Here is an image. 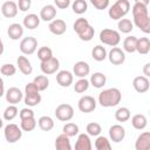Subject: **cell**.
Listing matches in <instances>:
<instances>
[{
  "label": "cell",
  "mask_w": 150,
  "mask_h": 150,
  "mask_svg": "<svg viewBox=\"0 0 150 150\" xmlns=\"http://www.w3.org/2000/svg\"><path fill=\"white\" fill-rule=\"evenodd\" d=\"M132 23L137 28H139L145 34L150 33V16L148 13V1H135L132 6Z\"/></svg>",
  "instance_id": "cell-1"
},
{
  "label": "cell",
  "mask_w": 150,
  "mask_h": 150,
  "mask_svg": "<svg viewBox=\"0 0 150 150\" xmlns=\"http://www.w3.org/2000/svg\"><path fill=\"white\" fill-rule=\"evenodd\" d=\"M122 100V94L118 88H108L98 94V103L104 108L117 105Z\"/></svg>",
  "instance_id": "cell-2"
},
{
  "label": "cell",
  "mask_w": 150,
  "mask_h": 150,
  "mask_svg": "<svg viewBox=\"0 0 150 150\" xmlns=\"http://www.w3.org/2000/svg\"><path fill=\"white\" fill-rule=\"evenodd\" d=\"M130 9V2L128 0H117L112 4L108 11V15L112 20H121L123 19Z\"/></svg>",
  "instance_id": "cell-3"
},
{
  "label": "cell",
  "mask_w": 150,
  "mask_h": 150,
  "mask_svg": "<svg viewBox=\"0 0 150 150\" xmlns=\"http://www.w3.org/2000/svg\"><path fill=\"white\" fill-rule=\"evenodd\" d=\"M100 41L103 45H107L110 47H116L121 42V35L115 29L104 28L100 32Z\"/></svg>",
  "instance_id": "cell-4"
},
{
  "label": "cell",
  "mask_w": 150,
  "mask_h": 150,
  "mask_svg": "<svg viewBox=\"0 0 150 150\" xmlns=\"http://www.w3.org/2000/svg\"><path fill=\"white\" fill-rule=\"evenodd\" d=\"M4 136L8 143H15L22 137V130L18 124L9 123L4 129Z\"/></svg>",
  "instance_id": "cell-5"
},
{
  "label": "cell",
  "mask_w": 150,
  "mask_h": 150,
  "mask_svg": "<svg viewBox=\"0 0 150 150\" xmlns=\"http://www.w3.org/2000/svg\"><path fill=\"white\" fill-rule=\"evenodd\" d=\"M55 116L61 122H69L74 117V108L68 103H61L55 109Z\"/></svg>",
  "instance_id": "cell-6"
},
{
  "label": "cell",
  "mask_w": 150,
  "mask_h": 150,
  "mask_svg": "<svg viewBox=\"0 0 150 150\" xmlns=\"http://www.w3.org/2000/svg\"><path fill=\"white\" fill-rule=\"evenodd\" d=\"M19 48L23 55H32L38 49V40L34 36H26L20 41Z\"/></svg>",
  "instance_id": "cell-7"
},
{
  "label": "cell",
  "mask_w": 150,
  "mask_h": 150,
  "mask_svg": "<svg viewBox=\"0 0 150 150\" xmlns=\"http://www.w3.org/2000/svg\"><path fill=\"white\" fill-rule=\"evenodd\" d=\"M96 100L90 96V95H83L79 102H77V108L81 112H84V114H88V112H91L96 109Z\"/></svg>",
  "instance_id": "cell-8"
},
{
  "label": "cell",
  "mask_w": 150,
  "mask_h": 150,
  "mask_svg": "<svg viewBox=\"0 0 150 150\" xmlns=\"http://www.w3.org/2000/svg\"><path fill=\"white\" fill-rule=\"evenodd\" d=\"M40 68H41V71L43 73V75H52V74H55L59 68H60V61L53 56L52 59H49L48 61H45V62H41L40 64Z\"/></svg>",
  "instance_id": "cell-9"
},
{
  "label": "cell",
  "mask_w": 150,
  "mask_h": 150,
  "mask_svg": "<svg viewBox=\"0 0 150 150\" xmlns=\"http://www.w3.org/2000/svg\"><path fill=\"white\" fill-rule=\"evenodd\" d=\"M107 57L109 59L110 63H112L114 66H121L125 61V54L118 47H112L107 54Z\"/></svg>",
  "instance_id": "cell-10"
},
{
  "label": "cell",
  "mask_w": 150,
  "mask_h": 150,
  "mask_svg": "<svg viewBox=\"0 0 150 150\" xmlns=\"http://www.w3.org/2000/svg\"><path fill=\"white\" fill-rule=\"evenodd\" d=\"M5 97H6V101L9 104L15 105L16 103H19L23 98V94H22V91L18 87H11V88H8L6 90Z\"/></svg>",
  "instance_id": "cell-11"
},
{
  "label": "cell",
  "mask_w": 150,
  "mask_h": 150,
  "mask_svg": "<svg viewBox=\"0 0 150 150\" xmlns=\"http://www.w3.org/2000/svg\"><path fill=\"white\" fill-rule=\"evenodd\" d=\"M125 137V129L121 124H114L109 128V138L114 143H120Z\"/></svg>",
  "instance_id": "cell-12"
},
{
  "label": "cell",
  "mask_w": 150,
  "mask_h": 150,
  "mask_svg": "<svg viewBox=\"0 0 150 150\" xmlns=\"http://www.w3.org/2000/svg\"><path fill=\"white\" fill-rule=\"evenodd\" d=\"M132 87L134 89L139 93V94H143V93H146L150 88V81L148 77L143 76V75H139V76H136L132 81Z\"/></svg>",
  "instance_id": "cell-13"
},
{
  "label": "cell",
  "mask_w": 150,
  "mask_h": 150,
  "mask_svg": "<svg viewBox=\"0 0 150 150\" xmlns=\"http://www.w3.org/2000/svg\"><path fill=\"white\" fill-rule=\"evenodd\" d=\"M90 73V66L86 61H77L73 66V75L79 79H86L87 75Z\"/></svg>",
  "instance_id": "cell-14"
},
{
  "label": "cell",
  "mask_w": 150,
  "mask_h": 150,
  "mask_svg": "<svg viewBox=\"0 0 150 150\" xmlns=\"http://www.w3.org/2000/svg\"><path fill=\"white\" fill-rule=\"evenodd\" d=\"M74 81V75L71 71L69 70H60L56 74V82L63 87V88H68L69 86L73 84Z\"/></svg>",
  "instance_id": "cell-15"
},
{
  "label": "cell",
  "mask_w": 150,
  "mask_h": 150,
  "mask_svg": "<svg viewBox=\"0 0 150 150\" xmlns=\"http://www.w3.org/2000/svg\"><path fill=\"white\" fill-rule=\"evenodd\" d=\"M48 29L54 35H62L67 30V25L62 19H54L53 21L49 22Z\"/></svg>",
  "instance_id": "cell-16"
},
{
  "label": "cell",
  "mask_w": 150,
  "mask_h": 150,
  "mask_svg": "<svg viewBox=\"0 0 150 150\" xmlns=\"http://www.w3.org/2000/svg\"><path fill=\"white\" fill-rule=\"evenodd\" d=\"M74 150H93L90 136H88L87 134H80L75 142Z\"/></svg>",
  "instance_id": "cell-17"
},
{
  "label": "cell",
  "mask_w": 150,
  "mask_h": 150,
  "mask_svg": "<svg viewBox=\"0 0 150 150\" xmlns=\"http://www.w3.org/2000/svg\"><path fill=\"white\" fill-rule=\"evenodd\" d=\"M1 13L5 18L12 19L18 14V5L14 1H5L1 6Z\"/></svg>",
  "instance_id": "cell-18"
},
{
  "label": "cell",
  "mask_w": 150,
  "mask_h": 150,
  "mask_svg": "<svg viewBox=\"0 0 150 150\" xmlns=\"http://www.w3.org/2000/svg\"><path fill=\"white\" fill-rule=\"evenodd\" d=\"M56 16V8L54 5H46L41 8L40 11V20L46 21V22H50L54 20V18Z\"/></svg>",
  "instance_id": "cell-19"
},
{
  "label": "cell",
  "mask_w": 150,
  "mask_h": 150,
  "mask_svg": "<svg viewBox=\"0 0 150 150\" xmlns=\"http://www.w3.org/2000/svg\"><path fill=\"white\" fill-rule=\"evenodd\" d=\"M136 150H150V132L144 131L136 138L135 142Z\"/></svg>",
  "instance_id": "cell-20"
},
{
  "label": "cell",
  "mask_w": 150,
  "mask_h": 150,
  "mask_svg": "<svg viewBox=\"0 0 150 150\" xmlns=\"http://www.w3.org/2000/svg\"><path fill=\"white\" fill-rule=\"evenodd\" d=\"M16 66L19 68V70L23 74V75H30L33 71V66L30 63V61L25 56V55H20L16 59Z\"/></svg>",
  "instance_id": "cell-21"
},
{
  "label": "cell",
  "mask_w": 150,
  "mask_h": 150,
  "mask_svg": "<svg viewBox=\"0 0 150 150\" xmlns=\"http://www.w3.org/2000/svg\"><path fill=\"white\" fill-rule=\"evenodd\" d=\"M7 34H8V38L12 39V40H19L22 38L23 35V26L20 25V23H11L7 28Z\"/></svg>",
  "instance_id": "cell-22"
},
{
  "label": "cell",
  "mask_w": 150,
  "mask_h": 150,
  "mask_svg": "<svg viewBox=\"0 0 150 150\" xmlns=\"http://www.w3.org/2000/svg\"><path fill=\"white\" fill-rule=\"evenodd\" d=\"M89 83L94 87V88H103L104 84L107 83V76L103 74V73H100V71H96L94 74L90 75V79H89Z\"/></svg>",
  "instance_id": "cell-23"
},
{
  "label": "cell",
  "mask_w": 150,
  "mask_h": 150,
  "mask_svg": "<svg viewBox=\"0 0 150 150\" xmlns=\"http://www.w3.org/2000/svg\"><path fill=\"white\" fill-rule=\"evenodd\" d=\"M54 146H55V150H73L69 137H67V136L63 135V134L59 135V136L55 138Z\"/></svg>",
  "instance_id": "cell-24"
},
{
  "label": "cell",
  "mask_w": 150,
  "mask_h": 150,
  "mask_svg": "<svg viewBox=\"0 0 150 150\" xmlns=\"http://www.w3.org/2000/svg\"><path fill=\"white\" fill-rule=\"evenodd\" d=\"M22 25L25 28L27 29H35L39 27L40 25V18L34 14V13H30V14H27L25 18H23V21H22Z\"/></svg>",
  "instance_id": "cell-25"
},
{
  "label": "cell",
  "mask_w": 150,
  "mask_h": 150,
  "mask_svg": "<svg viewBox=\"0 0 150 150\" xmlns=\"http://www.w3.org/2000/svg\"><path fill=\"white\" fill-rule=\"evenodd\" d=\"M136 52L142 54V55H146L150 52V40H149V38H139V39H137Z\"/></svg>",
  "instance_id": "cell-26"
},
{
  "label": "cell",
  "mask_w": 150,
  "mask_h": 150,
  "mask_svg": "<svg viewBox=\"0 0 150 150\" xmlns=\"http://www.w3.org/2000/svg\"><path fill=\"white\" fill-rule=\"evenodd\" d=\"M148 124V120L143 114H136L131 117V125L136 130H143Z\"/></svg>",
  "instance_id": "cell-27"
},
{
  "label": "cell",
  "mask_w": 150,
  "mask_h": 150,
  "mask_svg": "<svg viewBox=\"0 0 150 150\" xmlns=\"http://www.w3.org/2000/svg\"><path fill=\"white\" fill-rule=\"evenodd\" d=\"M91 57L97 62L104 61L107 59V49H105V47H103L101 45L95 46L93 48V50H91Z\"/></svg>",
  "instance_id": "cell-28"
},
{
  "label": "cell",
  "mask_w": 150,
  "mask_h": 150,
  "mask_svg": "<svg viewBox=\"0 0 150 150\" xmlns=\"http://www.w3.org/2000/svg\"><path fill=\"white\" fill-rule=\"evenodd\" d=\"M136 42L137 38L134 35H129L123 40V52L127 53H135L136 52Z\"/></svg>",
  "instance_id": "cell-29"
},
{
  "label": "cell",
  "mask_w": 150,
  "mask_h": 150,
  "mask_svg": "<svg viewBox=\"0 0 150 150\" xmlns=\"http://www.w3.org/2000/svg\"><path fill=\"white\" fill-rule=\"evenodd\" d=\"M38 125L42 131H50L54 128V121L50 116H41L38 120Z\"/></svg>",
  "instance_id": "cell-30"
},
{
  "label": "cell",
  "mask_w": 150,
  "mask_h": 150,
  "mask_svg": "<svg viewBox=\"0 0 150 150\" xmlns=\"http://www.w3.org/2000/svg\"><path fill=\"white\" fill-rule=\"evenodd\" d=\"M117 28H118V33L121 32V33L128 34V33H130V32L134 29V23H132V21H131L130 19L123 18V19L118 20V22H117Z\"/></svg>",
  "instance_id": "cell-31"
},
{
  "label": "cell",
  "mask_w": 150,
  "mask_h": 150,
  "mask_svg": "<svg viewBox=\"0 0 150 150\" xmlns=\"http://www.w3.org/2000/svg\"><path fill=\"white\" fill-rule=\"evenodd\" d=\"M32 82L34 83V86L38 88L39 91L46 90L48 88V86H49V80H48V77L46 75H38V76L34 77V80Z\"/></svg>",
  "instance_id": "cell-32"
},
{
  "label": "cell",
  "mask_w": 150,
  "mask_h": 150,
  "mask_svg": "<svg viewBox=\"0 0 150 150\" xmlns=\"http://www.w3.org/2000/svg\"><path fill=\"white\" fill-rule=\"evenodd\" d=\"M62 134L63 135H66L67 137H74V136H77L79 135V125L76 124V123H73V122H68V123H66L64 125H63V128H62Z\"/></svg>",
  "instance_id": "cell-33"
},
{
  "label": "cell",
  "mask_w": 150,
  "mask_h": 150,
  "mask_svg": "<svg viewBox=\"0 0 150 150\" xmlns=\"http://www.w3.org/2000/svg\"><path fill=\"white\" fill-rule=\"evenodd\" d=\"M131 117V112L127 107H120L115 111V118L117 122H127Z\"/></svg>",
  "instance_id": "cell-34"
},
{
  "label": "cell",
  "mask_w": 150,
  "mask_h": 150,
  "mask_svg": "<svg viewBox=\"0 0 150 150\" xmlns=\"http://www.w3.org/2000/svg\"><path fill=\"white\" fill-rule=\"evenodd\" d=\"M95 148H96V150H112L110 141L104 136H97L96 137Z\"/></svg>",
  "instance_id": "cell-35"
},
{
  "label": "cell",
  "mask_w": 150,
  "mask_h": 150,
  "mask_svg": "<svg viewBox=\"0 0 150 150\" xmlns=\"http://www.w3.org/2000/svg\"><path fill=\"white\" fill-rule=\"evenodd\" d=\"M86 131H87V135H88V136L97 137V136H100V134H101V131H102V127H101V124L97 123V122H90V123L87 124Z\"/></svg>",
  "instance_id": "cell-36"
},
{
  "label": "cell",
  "mask_w": 150,
  "mask_h": 150,
  "mask_svg": "<svg viewBox=\"0 0 150 150\" xmlns=\"http://www.w3.org/2000/svg\"><path fill=\"white\" fill-rule=\"evenodd\" d=\"M71 8H73V12L74 13H76V14H83L88 9V4H87L86 0H75L71 4Z\"/></svg>",
  "instance_id": "cell-37"
},
{
  "label": "cell",
  "mask_w": 150,
  "mask_h": 150,
  "mask_svg": "<svg viewBox=\"0 0 150 150\" xmlns=\"http://www.w3.org/2000/svg\"><path fill=\"white\" fill-rule=\"evenodd\" d=\"M38 57L41 62H45V61H48L49 59L53 57V50L47 47V46H43V47H40L38 49Z\"/></svg>",
  "instance_id": "cell-38"
},
{
  "label": "cell",
  "mask_w": 150,
  "mask_h": 150,
  "mask_svg": "<svg viewBox=\"0 0 150 150\" xmlns=\"http://www.w3.org/2000/svg\"><path fill=\"white\" fill-rule=\"evenodd\" d=\"M89 86H90L89 80H87V79H79L75 82V84H74V91L77 93V94H82V93L88 90Z\"/></svg>",
  "instance_id": "cell-39"
},
{
  "label": "cell",
  "mask_w": 150,
  "mask_h": 150,
  "mask_svg": "<svg viewBox=\"0 0 150 150\" xmlns=\"http://www.w3.org/2000/svg\"><path fill=\"white\" fill-rule=\"evenodd\" d=\"M23 102L29 108V107H35L41 102V95L39 94H30V95H25L23 97Z\"/></svg>",
  "instance_id": "cell-40"
},
{
  "label": "cell",
  "mask_w": 150,
  "mask_h": 150,
  "mask_svg": "<svg viewBox=\"0 0 150 150\" xmlns=\"http://www.w3.org/2000/svg\"><path fill=\"white\" fill-rule=\"evenodd\" d=\"M38 122L35 121V117L33 118H26V120H21L20 122V128L22 131H33L36 127Z\"/></svg>",
  "instance_id": "cell-41"
},
{
  "label": "cell",
  "mask_w": 150,
  "mask_h": 150,
  "mask_svg": "<svg viewBox=\"0 0 150 150\" xmlns=\"http://www.w3.org/2000/svg\"><path fill=\"white\" fill-rule=\"evenodd\" d=\"M89 25H90V23H89V21H88L87 19H84V18H79V19L75 20V22H74V25H73V28H74V32H75L76 34H80V33H81L82 30H84Z\"/></svg>",
  "instance_id": "cell-42"
},
{
  "label": "cell",
  "mask_w": 150,
  "mask_h": 150,
  "mask_svg": "<svg viewBox=\"0 0 150 150\" xmlns=\"http://www.w3.org/2000/svg\"><path fill=\"white\" fill-rule=\"evenodd\" d=\"M19 114V110L16 108V105H12L9 104L5 110H4V120L6 121H13Z\"/></svg>",
  "instance_id": "cell-43"
},
{
  "label": "cell",
  "mask_w": 150,
  "mask_h": 150,
  "mask_svg": "<svg viewBox=\"0 0 150 150\" xmlns=\"http://www.w3.org/2000/svg\"><path fill=\"white\" fill-rule=\"evenodd\" d=\"M94 34H95V29L91 25H89L84 30H82L80 34H77V36L82 41H90L94 38Z\"/></svg>",
  "instance_id": "cell-44"
},
{
  "label": "cell",
  "mask_w": 150,
  "mask_h": 150,
  "mask_svg": "<svg viewBox=\"0 0 150 150\" xmlns=\"http://www.w3.org/2000/svg\"><path fill=\"white\" fill-rule=\"evenodd\" d=\"M0 73L5 76H13L16 73V67L12 63H4L0 68Z\"/></svg>",
  "instance_id": "cell-45"
},
{
  "label": "cell",
  "mask_w": 150,
  "mask_h": 150,
  "mask_svg": "<svg viewBox=\"0 0 150 150\" xmlns=\"http://www.w3.org/2000/svg\"><path fill=\"white\" fill-rule=\"evenodd\" d=\"M91 5L96 9L102 11V9H105L109 6V0H91Z\"/></svg>",
  "instance_id": "cell-46"
},
{
  "label": "cell",
  "mask_w": 150,
  "mask_h": 150,
  "mask_svg": "<svg viewBox=\"0 0 150 150\" xmlns=\"http://www.w3.org/2000/svg\"><path fill=\"white\" fill-rule=\"evenodd\" d=\"M20 120H26V118H33L34 117V111L30 108H23L19 112Z\"/></svg>",
  "instance_id": "cell-47"
},
{
  "label": "cell",
  "mask_w": 150,
  "mask_h": 150,
  "mask_svg": "<svg viewBox=\"0 0 150 150\" xmlns=\"http://www.w3.org/2000/svg\"><path fill=\"white\" fill-rule=\"evenodd\" d=\"M18 5V8L21 11V12H26L30 8V5H32V1L30 0H19V2L16 4Z\"/></svg>",
  "instance_id": "cell-48"
},
{
  "label": "cell",
  "mask_w": 150,
  "mask_h": 150,
  "mask_svg": "<svg viewBox=\"0 0 150 150\" xmlns=\"http://www.w3.org/2000/svg\"><path fill=\"white\" fill-rule=\"evenodd\" d=\"M40 91L38 90V88L34 86L33 82H29L26 84L25 87V95H30V94H39Z\"/></svg>",
  "instance_id": "cell-49"
},
{
  "label": "cell",
  "mask_w": 150,
  "mask_h": 150,
  "mask_svg": "<svg viewBox=\"0 0 150 150\" xmlns=\"http://www.w3.org/2000/svg\"><path fill=\"white\" fill-rule=\"evenodd\" d=\"M54 5L61 9H64L70 5V1L69 0H54Z\"/></svg>",
  "instance_id": "cell-50"
},
{
  "label": "cell",
  "mask_w": 150,
  "mask_h": 150,
  "mask_svg": "<svg viewBox=\"0 0 150 150\" xmlns=\"http://www.w3.org/2000/svg\"><path fill=\"white\" fill-rule=\"evenodd\" d=\"M143 74H144L143 76H145V77L149 79V76H150V63L149 62L144 64V67H143Z\"/></svg>",
  "instance_id": "cell-51"
},
{
  "label": "cell",
  "mask_w": 150,
  "mask_h": 150,
  "mask_svg": "<svg viewBox=\"0 0 150 150\" xmlns=\"http://www.w3.org/2000/svg\"><path fill=\"white\" fill-rule=\"evenodd\" d=\"M5 95V84H4V80L0 77V97H2Z\"/></svg>",
  "instance_id": "cell-52"
},
{
  "label": "cell",
  "mask_w": 150,
  "mask_h": 150,
  "mask_svg": "<svg viewBox=\"0 0 150 150\" xmlns=\"http://www.w3.org/2000/svg\"><path fill=\"white\" fill-rule=\"evenodd\" d=\"M4 50H5V47H4V42H2V41H0V55H2Z\"/></svg>",
  "instance_id": "cell-53"
},
{
  "label": "cell",
  "mask_w": 150,
  "mask_h": 150,
  "mask_svg": "<svg viewBox=\"0 0 150 150\" xmlns=\"http://www.w3.org/2000/svg\"><path fill=\"white\" fill-rule=\"evenodd\" d=\"M2 125H4V121H2V118L0 117V129L2 128Z\"/></svg>",
  "instance_id": "cell-54"
},
{
  "label": "cell",
  "mask_w": 150,
  "mask_h": 150,
  "mask_svg": "<svg viewBox=\"0 0 150 150\" xmlns=\"http://www.w3.org/2000/svg\"><path fill=\"white\" fill-rule=\"evenodd\" d=\"M0 41H2V40H1V38H0Z\"/></svg>",
  "instance_id": "cell-55"
}]
</instances>
